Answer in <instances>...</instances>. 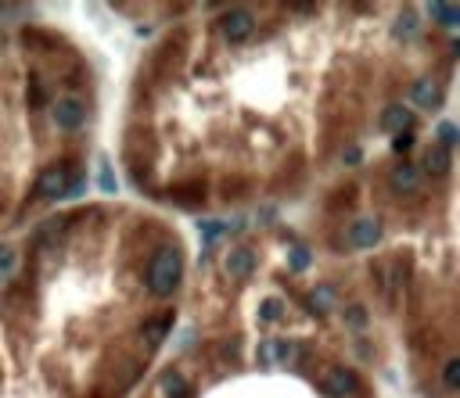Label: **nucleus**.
<instances>
[{"instance_id":"a211bd4d","label":"nucleus","mask_w":460,"mask_h":398,"mask_svg":"<svg viewBox=\"0 0 460 398\" xmlns=\"http://www.w3.org/2000/svg\"><path fill=\"white\" fill-rule=\"evenodd\" d=\"M198 234H202L205 244H213L216 237L227 234V223H223V219H202V223H198Z\"/></svg>"},{"instance_id":"2eb2a0df","label":"nucleus","mask_w":460,"mask_h":398,"mask_svg":"<svg viewBox=\"0 0 460 398\" xmlns=\"http://www.w3.org/2000/svg\"><path fill=\"white\" fill-rule=\"evenodd\" d=\"M170 201H176V205H183V208H195L202 198H205V191H202V183H187V187H173L170 194H165Z\"/></svg>"},{"instance_id":"4be33fe9","label":"nucleus","mask_w":460,"mask_h":398,"mask_svg":"<svg viewBox=\"0 0 460 398\" xmlns=\"http://www.w3.org/2000/svg\"><path fill=\"white\" fill-rule=\"evenodd\" d=\"M443 384H446L450 391L460 388V359H446V363H443Z\"/></svg>"},{"instance_id":"f03ea898","label":"nucleus","mask_w":460,"mask_h":398,"mask_svg":"<svg viewBox=\"0 0 460 398\" xmlns=\"http://www.w3.org/2000/svg\"><path fill=\"white\" fill-rule=\"evenodd\" d=\"M220 29H223V36L230 40V44H241V40H248V36H252V29H256V18H252V11L234 8V11H227V15H223Z\"/></svg>"},{"instance_id":"7ed1b4c3","label":"nucleus","mask_w":460,"mask_h":398,"mask_svg":"<svg viewBox=\"0 0 460 398\" xmlns=\"http://www.w3.org/2000/svg\"><path fill=\"white\" fill-rule=\"evenodd\" d=\"M360 381H356V373H349L345 366H331L324 373V391L327 398H349V395H356Z\"/></svg>"},{"instance_id":"9d476101","label":"nucleus","mask_w":460,"mask_h":398,"mask_svg":"<svg viewBox=\"0 0 460 398\" xmlns=\"http://www.w3.org/2000/svg\"><path fill=\"white\" fill-rule=\"evenodd\" d=\"M410 126H413V112L410 108H403V104H388V108L381 112V130H388V133H410Z\"/></svg>"},{"instance_id":"c756f323","label":"nucleus","mask_w":460,"mask_h":398,"mask_svg":"<svg viewBox=\"0 0 460 398\" xmlns=\"http://www.w3.org/2000/svg\"><path fill=\"white\" fill-rule=\"evenodd\" d=\"M410 148H413V137H410V133L392 137V151H400V155H403V151H410Z\"/></svg>"},{"instance_id":"1a4fd4ad","label":"nucleus","mask_w":460,"mask_h":398,"mask_svg":"<svg viewBox=\"0 0 460 398\" xmlns=\"http://www.w3.org/2000/svg\"><path fill=\"white\" fill-rule=\"evenodd\" d=\"M410 97H413V104L417 108H438L443 104V87H438L435 79H417L413 83V90H410Z\"/></svg>"},{"instance_id":"f257e3e1","label":"nucleus","mask_w":460,"mask_h":398,"mask_svg":"<svg viewBox=\"0 0 460 398\" xmlns=\"http://www.w3.org/2000/svg\"><path fill=\"white\" fill-rule=\"evenodd\" d=\"M180 277H183V255L176 244H162L151 262H148V291L155 298H170L173 291L180 287Z\"/></svg>"},{"instance_id":"b1692460","label":"nucleus","mask_w":460,"mask_h":398,"mask_svg":"<svg viewBox=\"0 0 460 398\" xmlns=\"http://www.w3.org/2000/svg\"><path fill=\"white\" fill-rule=\"evenodd\" d=\"M15 262H18L15 251H11L8 244H0V280H8V277L15 273Z\"/></svg>"},{"instance_id":"7c9ffc66","label":"nucleus","mask_w":460,"mask_h":398,"mask_svg":"<svg viewBox=\"0 0 460 398\" xmlns=\"http://www.w3.org/2000/svg\"><path fill=\"white\" fill-rule=\"evenodd\" d=\"M360 158H363V151H360V148H345V162H349V165H356Z\"/></svg>"},{"instance_id":"c85d7f7f","label":"nucleus","mask_w":460,"mask_h":398,"mask_svg":"<svg viewBox=\"0 0 460 398\" xmlns=\"http://www.w3.org/2000/svg\"><path fill=\"white\" fill-rule=\"evenodd\" d=\"M83 191H87V180H83V176H72V180H69V187H65V194H61V198H79Z\"/></svg>"},{"instance_id":"f8f14e48","label":"nucleus","mask_w":460,"mask_h":398,"mask_svg":"<svg viewBox=\"0 0 460 398\" xmlns=\"http://www.w3.org/2000/svg\"><path fill=\"white\" fill-rule=\"evenodd\" d=\"M158 391L165 398H187V395H191V388H187V381H183V373H176V370H165L158 377Z\"/></svg>"},{"instance_id":"aec40b11","label":"nucleus","mask_w":460,"mask_h":398,"mask_svg":"<svg viewBox=\"0 0 460 398\" xmlns=\"http://www.w3.org/2000/svg\"><path fill=\"white\" fill-rule=\"evenodd\" d=\"M435 137H438V148H457V140H460V130L453 122H438V130H435Z\"/></svg>"},{"instance_id":"ddd939ff","label":"nucleus","mask_w":460,"mask_h":398,"mask_svg":"<svg viewBox=\"0 0 460 398\" xmlns=\"http://www.w3.org/2000/svg\"><path fill=\"white\" fill-rule=\"evenodd\" d=\"M450 151L446 148H438V144H432V148L425 151V169L432 173V176H446L450 173Z\"/></svg>"},{"instance_id":"393cba45","label":"nucleus","mask_w":460,"mask_h":398,"mask_svg":"<svg viewBox=\"0 0 460 398\" xmlns=\"http://www.w3.org/2000/svg\"><path fill=\"white\" fill-rule=\"evenodd\" d=\"M22 40L29 47H44V51H54V36H44V33H36V29H26Z\"/></svg>"},{"instance_id":"f3484780","label":"nucleus","mask_w":460,"mask_h":398,"mask_svg":"<svg viewBox=\"0 0 460 398\" xmlns=\"http://www.w3.org/2000/svg\"><path fill=\"white\" fill-rule=\"evenodd\" d=\"M270 355H274L277 363H295L302 355V348L295 341H277V345H270Z\"/></svg>"},{"instance_id":"423d86ee","label":"nucleus","mask_w":460,"mask_h":398,"mask_svg":"<svg viewBox=\"0 0 460 398\" xmlns=\"http://www.w3.org/2000/svg\"><path fill=\"white\" fill-rule=\"evenodd\" d=\"M378 241H381V223H378V219L367 216V219H356V223L349 226V244H352V248L367 251V248H374Z\"/></svg>"},{"instance_id":"412c9836","label":"nucleus","mask_w":460,"mask_h":398,"mask_svg":"<svg viewBox=\"0 0 460 398\" xmlns=\"http://www.w3.org/2000/svg\"><path fill=\"white\" fill-rule=\"evenodd\" d=\"M309 262H313V255H309L306 248H291L288 251V269H291V273H302Z\"/></svg>"},{"instance_id":"6ab92c4d","label":"nucleus","mask_w":460,"mask_h":398,"mask_svg":"<svg viewBox=\"0 0 460 398\" xmlns=\"http://www.w3.org/2000/svg\"><path fill=\"white\" fill-rule=\"evenodd\" d=\"M413 33H417V18H413V11H406V15L395 18V26H392V36H395V40H410Z\"/></svg>"},{"instance_id":"9b49d317","label":"nucleus","mask_w":460,"mask_h":398,"mask_svg":"<svg viewBox=\"0 0 460 398\" xmlns=\"http://www.w3.org/2000/svg\"><path fill=\"white\" fill-rule=\"evenodd\" d=\"M170 330H173V320H170V316H162V320H144L140 338H144V345H148V348H158L165 338H170Z\"/></svg>"},{"instance_id":"5701e85b","label":"nucleus","mask_w":460,"mask_h":398,"mask_svg":"<svg viewBox=\"0 0 460 398\" xmlns=\"http://www.w3.org/2000/svg\"><path fill=\"white\" fill-rule=\"evenodd\" d=\"M281 312H284V302H281V298H266V302L259 305V320L274 323V320H281Z\"/></svg>"},{"instance_id":"6e6552de","label":"nucleus","mask_w":460,"mask_h":398,"mask_svg":"<svg viewBox=\"0 0 460 398\" xmlns=\"http://www.w3.org/2000/svg\"><path fill=\"white\" fill-rule=\"evenodd\" d=\"M69 187V169H61V165H54V169H47L44 176L36 180V194L40 198H61Z\"/></svg>"},{"instance_id":"bb28decb","label":"nucleus","mask_w":460,"mask_h":398,"mask_svg":"<svg viewBox=\"0 0 460 398\" xmlns=\"http://www.w3.org/2000/svg\"><path fill=\"white\" fill-rule=\"evenodd\" d=\"M97 183H101L104 194H115V191H119V183H115V176H112V165H108V162H101V180H97Z\"/></svg>"},{"instance_id":"cd10ccee","label":"nucleus","mask_w":460,"mask_h":398,"mask_svg":"<svg viewBox=\"0 0 460 398\" xmlns=\"http://www.w3.org/2000/svg\"><path fill=\"white\" fill-rule=\"evenodd\" d=\"M345 320H349V327L360 330V327L367 323V309H363V305H349V309H345Z\"/></svg>"},{"instance_id":"dca6fc26","label":"nucleus","mask_w":460,"mask_h":398,"mask_svg":"<svg viewBox=\"0 0 460 398\" xmlns=\"http://www.w3.org/2000/svg\"><path fill=\"white\" fill-rule=\"evenodd\" d=\"M334 305H338V298H334V287L331 284H320L309 295V312H331Z\"/></svg>"},{"instance_id":"4468645a","label":"nucleus","mask_w":460,"mask_h":398,"mask_svg":"<svg viewBox=\"0 0 460 398\" xmlns=\"http://www.w3.org/2000/svg\"><path fill=\"white\" fill-rule=\"evenodd\" d=\"M428 15H432V22H438L443 29H457L460 26V8L457 4H428Z\"/></svg>"},{"instance_id":"39448f33","label":"nucleus","mask_w":460,"mask_h":398,"mask_svg":"<svg viewBox=\"0 0 460 398\" xmlns=\"http://www.w3.org/2000/svg\"><path fill=\"white\" fill-rule=\"evenodd\" d=\"M388 187L395 194H417V191H421V169L410 165V162L395 165V169L388 173Z\"/></svg>"},{"instance_id":"0eeeda50","label":"nucleus","mask_w":460,"mask_h":398,"mask_svg":"<svg viewBox=\"0 0 460 398\" xmlns=\"http://www.w3.org/2000/svg\"><path fill=\"white\" fill-rule=\"evenodd\" d=\"M227 277L230 280H248V277H252L256 273V251H248V248H234V251H230V255H227Z\"/></svg>"},{"instance_id":"a878e982","label":"nucleus","mask_w":460,"mask_h":398,"mask_svg":"<svg viewBox=\"0 0 460 398\" xmlns=\"http://www.w3.org/2000/svg\"><path fill=\"white\" fill-rule=\"evenodd\" d=\"M47 101V87L40 76H29V104H44Z\"/></svg>"},{"instance_id":"20e7f679","label":"nucleus","mask_w":460,"mask_h":398,"mask_svg":"<svg viewBox=\"0 0 460 398\" xmlns=\"http://www.w3.org/2000/svg\"><path fill=\"white\" fill-rule=\"evenodd\" d=\"M51 115H54V126H58V130L72 133V130H79V126H83V119H87V108H83L79 101L65 97V101H58L54 108H51Z\"/></svg>"}]
</instances>
